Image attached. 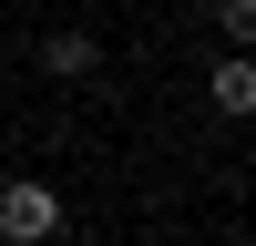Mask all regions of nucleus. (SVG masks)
Wrapping results in <instances>:
<instances>
[{
  "instance_id": "obj_1",
  "label": "nucleus",
  "mask_w": 256,
  "mask_h": 246,
  "mask_svg": "<svg viewBox=\"0 0 256 246\" xmlns=\"http://www.w3.org/2000/svg\"><path fill=\"white\" fill-rule=\"evenodd\" d=\"M62 236V195L41 174H10L0 184V246H52Z\"/></svg>"
},
{
  "instance_id": "obj_2",
  "label": "nucleus",
  "mask_w": 256,
  "mask_h": 246,
  "mask_svg": "<svg viewBox=\"0 0 256 246\" xmlns=\"http://www.w3.org/2000/svg\"><path fill=\"white\" fill-rule=\"evenodd\" d=\"M41 72L52 82H92L102 72V41L92 31H41Z\"/></svg>"
},
{
  "instance_id": "obj_3",
  "label": "nucleus",
  "mask_w": 256,
  "mask_h": 246,
  "mask_svg": "<svg viewBox=\"0 0 256 246\" xmlns=\"http://www.w3.org/2000/svg\"><path fill=\"white\" fill-rule=\"evenodd\" d=\"M205 102H216L226 123H246V113H256V62H246V52L216 62V72H205Z\"/></svg>"
},
{
  "instance_id": "obj_4",
  "label": "nucleus",
  "mask_w": 256,
  "mask_h": 246,
  "mask_svg": "<svg viewBox=\"0 0 256 246\" xmlns=\"http://www.w3.org/2000/svg\"><path fill=\"white\" fill-rule=\"evenodd\" d=\"M216 31H226V41L246 52V41H256V0H216Z\"/></svg>"
},
{
  "instance_id": "obj_5",
  "label": "nucleus",
  "mask_w": 256,
  "mask_h": 246,
  "mask_svg": "<svg viewBox=\"0 0 256 246\" xmlns=\"http://www.w3.org/2000/svg\"><path fill=\"white\" fill-rule=\"evenodd\" d=\"M246 62H256V41H246Z\"/></svg>"
}]
</instances>
